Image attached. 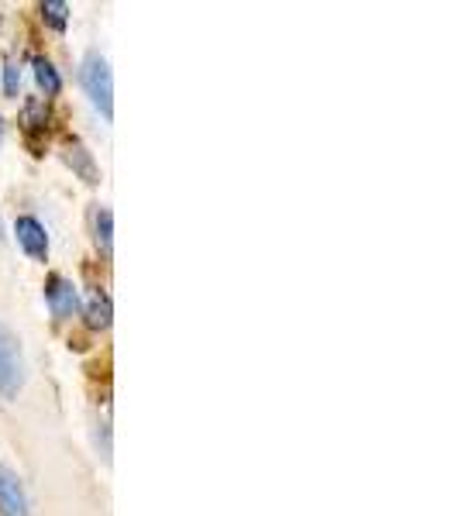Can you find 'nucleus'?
Here are the masks:
<instances>
[{"label": "nucleus", "mask_w": 458, "mask_h": 516, "mask_svg": "<svg viewBox=\"0 0 458 516\" xmlns=\"http://www.w3.org/2000/svg\"><path fill=\"white\" fill-rule=\"evenodd\" d=\"M31 66H35V80L45 90V97H59V93H62V76H59V69L52 66V59L35 56Z\"/></svg>", "instance_id": "8"}, {"label": "nucleus", "mask_w": 458, "mask_h": 516, "mask_svg": "<svg viewBox=\"0 0 458 516\" xmlns=\"http://www.w3.org/2000/svg\"><path fill=\"white\" fill-rule=\"evenodd\" d=\"M0 238H4V234H0Z\"/></svg>", "instance_id": "14"}, {"label": "nucleus", "mask_w": 458, "mask_h": 516, "mask_svg": "<svg viewBox=\"0 0 458 516\" xmlns=\"http://www.w3.org/2000/svg\"><path fill=\"white\" fill-rule=\"evenodd\" d=\"M45 303H49L56 320H69L80 310V293H76V286L66 276H49L45 279Z\"/></svg>", "instance_id": "4"}, {"label": "nucleus", "mask_w": 458, "mask_h": 516, "mask_svg": "<svg viewBox=\"0 0 458 516\" xmlns=\"http://www.w3.org/2000/svg\"><path fill=\"white\" fill-rule=\"evenodd\" d=\"M83 320H87L90 331H107V327H111L114 307H111V296H107L104 289H97V293L83 303Z\"/></svg>", "instance_id": "7"}, {"label": "nucleus", "mask_w": 458, "mask_h": 516, "mask_svg": "<svg viewBox=\"0 0 458 516\" xmlns=\"http://www.w3.org/2000/svg\"><path fill=\"white\" fill-rule=\"evenodd\" d=\"M25 386V351H21V338L11 327L0 320V396L14 400Z\"/></svg>", "instance_id": "2"}, {"label": "nucleus", "mask_w": 458, "mask_h": 516, "mask_svg": "<svg viewBox=\"0 0 458 516\" xmlns=\"http://www.w3.org/2000/svg\"><path fill=\"white\" fill-rule=\"evenodd\" d=\"M18 90H21V69H18V62H14V59H7V66H4V93H7V97H18Z\"/></svg>", "instance_id": "12"}, {"label": "nucleus", "mask_w": 458, "mask_h": 516, "mask_svg": "<svg viewBox=\"0 0 458 516\" xmlns=\"http://www.w3.org/2000/svg\"><path fill=\"white\" fill-rule=\"evenodd\" d=\"M80 83H83V90H87L90 104L111 121L114 117V76L100 52H87V59H83V66H80Z\"/></svg>", "instance_id": "1"}, {"label": "nucleus", "mask_w": 458, "mask_h": 516, "mask_svg": "<svg viewBox=\"0 0 458 516\" xmlns=\"http://www.w3.org/2000/svg\"><path fill=\"white\" fill-rule=\"evenodd\" d=\"M4 135H7V124H4V117H0V145H4Z\"/></svg>", "instance_id": "13"}, {"label": "nucleus", "mask_w": 458, "mask_h": 516, "mask_svg": "<svg viewBox=\"0 0 458 516\" xmlns=\"http://www.w3.org/2000/svg\"><path fill=\"white\" fill-rule=\"evenodd\" d=\"M21 124H25L28 135H38V131H49V107H45V100H38V97L25 100V111H21Z\"/></svg>", "instance_id": "9"}, {"label": "nucleus", "mask_w": 458, "mask_h": 516, "mask_svg": "<svg viewBox=\"0 0 458 516\" xmlns=\"http://www.w3.org/2000/svg\"><path fill=\"white\" fill-rule=\"evenodd\" d=\"M14 238H18L21 252H25L28 258L45 262V255H49V234H45V224L38 221V217L21 214L18 221H14Z\"/></svg>", "instance_id": "3"}, {"label": "nucleus", "mask_w": 458, "mask_h": 516, "mask_svg": "<svg viewBox=\"0 0 458 516\" xmlns=\"http://www.w3.org/2000/svg\"><path fill=\"white\" fill-rule=\"evenodd\" d=\"M93 238H97V248L104 255L114 252V214L107 207H97V217H93Z\"/></svg>", "instance_id": "10"}, {"label": "nucleus", "mask_w": 458, "mask_h": 516, "mask_svg": "<svg viewBox=\"0 0 458 516\" xmlns=\"http://www.w3.org/2000/svg\"><path fill=\"white\" fill-rule=\"evenodd\" d=\"M66 162H69V169H73L87 186H97L100 183V166H97L93 152L83 142H69L66 145Z\"/></svg>", "instance_id": "6"}, {"label": "nucleus", "mask_w": 458, "mask_h": 516, "mask_svg": "<svg viewBox=\"0 0 458 516\" xmlns=\"http://www.w3.org/2000/svg\"><path fill=\"white\" fill-rule=\"evenodd\" d=\"M38 11H42L45 25H49L52 31H59V35L66 31V25H69V4H66V0H45Z\"/></svg>", "instance_id": "11"}, {"label": "nucleus", "mask_w": 458, "mask_h": 516, "mask_svg": "<svg viewBox=\"0 0 458 516\" xmlns=\"http://www.w3.org/2000/svg\"><path fill=\"white\" fill-rule=\"evenodd\" d=\"M0 516H28V492L11 468H0Z\"/></svg>", "instance_id": "5"}]
</instances>
